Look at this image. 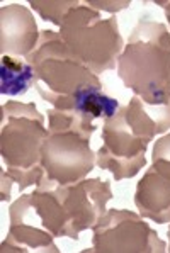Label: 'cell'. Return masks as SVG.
Listing matches in <instances>:
<instances>
[{
	"mask_svg": "<svg viewBox=\"0 0 170 253\" xmlns=\"http://www.w3.org/2000/svg\"><path fill=\"white\" fill-rule=\"evenodd\" d=\"M49 136L44 118L34 104L9 100L2 106L0 153L7 165V175L24 192L28 187L40 184L44 177L41 167V146Z\"/></svg>",
	"mask_w": 170,
	"mask_h": 253,
	"instance_id": "4",
	"label": "cell"
},
{
	"mask_svg": "<svg viewBox=\"0 0 170 253\" xmlns=\"http://www.w3.org/2000/svg\"><path fill=\"white\" fill-rule=\"evenodd\" d=\"M123 112L133 134L148 143L170 127V100L146 102L141 97L133 95L129 104L123 107Z\"/></svg>",
	"mask_w": 170,
	"mask_h": 253,
	"instance_id": "11",
	"label": "cell"
},
{
	"mask_svg": "<svg viewBox=\"0 0 170 253\" xmlns=\"http://www.w3.org/2000/svg\"><path fill=\"white\" fill-rule=\"evenodd\" d=\"M48 131L49 136L41 146L40 162L44 177L61 185L84 180L95 165V155L90 150L92 133L72 121Z\"/></svg>",
	"mask_w": 170,
	"mask_h": 253,
	"instance_id": "6",
	"label": "cell"
},
{
	"mask_svg": "<svg viewBox=\"0 0 170 253\" xmlns=\"http://www.w3.org/2000/svg\"><path fill=\"white\" fill-rule=\"evenodd\" d=\"M60 36L73 56L95 75L113 70L125 46L118 19H102L90 5H79L67 12Z\"/></svg>",
	"mask_w": 170,
	"mask_h": 253,
	"instance_id": "5",
	"label": "cell"
},
{
	"mask_svg": "<svg viewBox=\"0 0 170 253\" xmlns=\"http://www.w3.org/2000/svg\"><path fill=\"white\" fill-rule=\"evenodd\" d=\"M169 241H170V228H169ZM167 252H170V245H169V250Z\"/></svg>",
	"mask_w": 170,
	"mask_h": 253,
	"instance_id": "17",
	"label": "cell"
},
{
	"mask_svg": "<svg viewBox=\"0 0 170 253\" xmlns=\"http://www.w3.org/2000/svg\"><path fill=\"white\" fill-rule=\"evenodd\" d=\"M102 146L95 155V165L102 170H109L116 180L134 177L146 165V148L148 141L133 134L125 119L123 107L113 118L104 119Z\"/></svg>",
	"mask_w": 170,
	"mask_h": 253,
	"instance_id": "8",
	"label": "cell"
},
{
	"mask_svg": "<svg viewBox=\"0 0 170 253\" xmlns=\"http://www.w3.org/2000/svg\"><path fill=\"white\" fill-rule=\"evenodd\" d=\"M2 15V42L0 49L3 54L28 58L36 49L40 36L38 26L28 7L10 3L0 9Z\"/></svg>",
	"mask_w": 170,
	"mask_h": 253,
	"instance_id": "9",
	"label": "cell"
},
{
	"mask_svg": "<svg viewBox=\"0 0 170 253\" xmlns=\"http://www.w3.org/2000/svg\"><path fill=\"white\" fill-rule=\"evenodd\" d=\"M55 236L34 219L10 216L9 235L2 241V253L7 252H51L58 248L53 243Z\"/></svg>",
	"mask_w": 170,
	"mask_h": 253,
	"instance_id": "12",
	"label": "cell"
},
{
	"mask_svg": "<svg viewBox=\"0 0 170 253\" xmlns=\"http://www.w3.org/2000/svg\"><path fill=\"white\" fill-rule=\"evenodd\" d=\"M162 7L165 9V14H167V21H169V24H170V2H158Z\"/></svg>",
	"mask_w": 170,
	"mask_h": 253,
	"instance_id": "16",
	"label": "cell"
},
{
	"mask_svg": "<svg viewBox=\"0 0 170 253\" xmlns=\"http://www.w3.org/2000/svg\"><path fill=\"white\" fill-rule=\"evenodd\" d=\"M36 80L34 67L28 60L3 54L0 60V92L2 95H22Z\"/></svg>",
	"mask_w": 170,
	"mask_h": 253,
	"instance_id": "13",
	"label": "cell"
},
{
	"mask_svg": "<svg viewBox=\"0 0 170 253\" xmlns=\"http://www.w3.org/2000/svg\"><path fill=\"white\" fill-rule=\"evenodd\" d=\"M134 204L141 217L158 224L170 223V178L148 169L138 182Z\"/></svg>",
	"mask_w": 170,
	"mask_h": 253,
	"instance_id": "10",
	"label": "cell"
},
{
	"mask_svg": "<svg viewBox=\"0 0 170 253\" xmlns=\"http://www.w3.org/2000/svg\"><path fill=\"white\" fill-rule=\"evenodd\" d=\"M118 75L146 102L170 100V33L160 22L141 17L118 58Z\"/></svg>",
	"mask_w": 170,
	"mask_h": 253,
	"instance_id": "3",
	"label": "cell"
},
{
	"mask_svg": "<svg viewBox=\"0 0 170 253\" xmlns=\"http://www.w3.org/2000/svg\"><path fill=\"white\" fill-rule=\"evenodd\" d=\"M150 169L164 175L165 178H170V134L162 136L155 141Z\"/></svg>",
	"mask_w": 170,
	"mask_h": 253,
	"instance_id": "15",
	"label": "cell"
},
{
	"mask_svg": "<svg viewBox=\"0 0 170 253\" xmlns=\"http://www.w3.org/2000/svg\"><path fill=\"white\" fill-rule=\"evenodd\" d=\"M26 60L34 67V87L58 111L77 112L84 121L113 118L119 102L102 92L92 70L79 61L55 31H42L38 48Z\"/></svg>",
	"mask_w": 170,
	"mask_h": 253,
	"instance_id": "1",
	"label": "cell"
},
{
	"mask_svg": "<svg viewBox=\"0 0 170 253\" xmlns=\"http://www.w3.org/2000/svg\"><path fill=\"white\" fill-rule=\"evenodd\" d=\"M165 241L141 219L136 212L111 209L94 226V253H150L167 252Z\"/></svg>",
	"mask_w": 170,
	"mask_h": 253,
	"instance_id": "7",
	"label": "cell"
},
{
	"mask_svg": "<svg viewBox=\"0 0 170 253\" xmlns=\"http://www.w3.org/2000/svg\"><path fill=\"white\" fill-rule=\"evenodd\" d=\"M29 5L41 15L44 21H49L56 26H61L63 17L67 15V12H70L72 9L79 7V2H73V0H51V2H46V0H31Z\"/></svg>",
	"mask_w": 170,
	"mask_h": 253,
	"instance_id": "14",
	"label": "cell"
},
{
	"mask_svg": "<svg viewBox=\"0 0 170 253\" xmlns=\"http://www.w3.org/2000/svg\"><path fill=\"white\" fill-rule=\"evenodd\" d=\"M111 199V184L100 178H84L75 184L61 185L42 177L31 194V206L41 226L53 236L79 240L80 233L99 223Z\"/></svg>",
	"mask_w": 170,
	"mask_h": 253,
	"instance_id": "2",
	"label": "cell"
}]
</instances>
